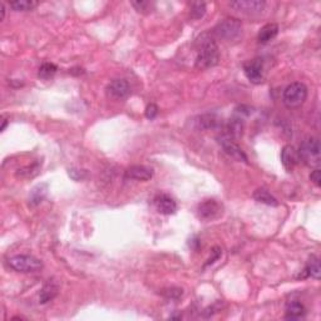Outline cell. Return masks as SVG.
Segmentation results:
<instances>
[{
	"mask_svg": "<svg viewBox=\"0 0 321 321\" xmlns=\"http://www.w3.org/2000/svg\"><path fill=\"white\" fill-rule=\"evenodd\" d=\"M38 5L37 2L33 0H17V2L10 3V8L15 12H29L33 10Z\"/></svg>",
	"mask_w": 321,
	"mask_h": 321,
	"instance_id": "cell-22",
	"label": "cell"
},
{
	"mask_svg": "<svg viewBox=\"0 0 321 321\" xmlns=\"http://www.w3.org/2000/svg\"><path fill=\"white\" fill-rule=\"evenodd\" d=\"M45 195H47V185H38L37 187H34L30 192L29 196V202L32 206H37L44 200Z\"/></svg>",
	"mask_w": 321,
	"mask_h": 321,
	"instance_id": "cell-21",
	"label": "cell"
},
{
	"mask_svg": "<svg viewBox=\"0 0 321 321\" xmlns=\"http://www.w3.org/2000/svg\"><path fill=\"white\" fill-rule=\"evenodd\" d=\"M158 115V107L155 104H149L145 109V117L148 119H154Z\"/></svg>",
	"mask_w": 321,
	"mask_h": 321,
	"instance_id": "cell-27",
	"label": "cell"
},
{
	"mask_svg": "<svg viewBox=\"0 0 321 321\" xmlns=\"http://www.w3.org/2000/svg\"><path fill=\"white\" fill-rule=\"evenodd\" d=\"M217 139L218 143L221 144V147H222L223 152H225L228 157H231L235 160H238V162H247V155H246L245 153H243V150L238 147L237 143L233 142L232 138L227 137V135L225 134H220L217 137Z\"/></svg>",
	"mask_w": 321,
	"mask_h": 321,
	"instance_id": "cell-6",
	"label": "cell"
},
{
	"mask_svg": "<svg viewBox=\"0 0 321 321\" xmlns=\"http://www.w3.org/2000/svg\"><path fill=\"white\" fill-rule=\"evenodd\" d=\"M253 198H255L257 202L260 203H265L267 206H277L278 205V201L268 192L266 188H257V190L253 192Z\"/></svg>",
	"mask_w": 321,
	"mask_h": 321,
	"instance_id": "cell-19",
	"label": "cell"
},
{
	"mask_svg": "<svg viewBox=\"0 0 321 321\" xmlns=\"http://www.w3.org/2000/svg\"><path fill=\"white\" fill-rule=\"evenodd\" d=\"M40 166H42V162H34L32 163V165L24 166V167L18 168L15 175H17V177L20 178H32L38 175V172H39L40 170Z\"/></svg>",
	"mask_w": 321,
	"mask_h": 321,
	"instance_id": "cell-20",
	"label": "cell"
},
{
	"mask_svg": "<svg viewBox=\"0 0 321 321\" xmlns=\"http://www.w3.org/2000/svg\"><path fill=\"white\" fill-rule=\"evenodd\" d=\"M211 253H212V257H210V260H208V262L206 263V265H211V263H213L215 261H217L218 258L221 257V255H222V251H221V248L215 247L211 251Z\"/></svg>",
	"mask_w": 321,
	"mask_h": 321,
	"instance_id": "cell-29",
	"label": "cell"
},
{
	"mask_svg": "<svg viewBox=\"0 0 321 321\" xmlns=\"http://www.w3.org/2000/svg\"><path fill=\"white\" fill-rule=\"evenodd\" d=\"M310 180H311V182L315 183V185L317 186V187H320V186H321V172H320V170H318V168H315V170H313L312 172H311Z\"/></svg>",
	"mask_w": 321,
	"mask_h": 321,
	"instance_id": "cell-28",
	"label": "cell"
},
{
	"mask_svg": "<svg viewBox=\"0 0 321 321\" xmlns=\"http://www.w3.org/2000/svg\"><path fill=\"white\" fill-rule=\"evenodd\" d=\"M197 127L201 129H215L222 125V122L215 114H203L197 118Z\"/></svg>",
	"mask_w": 321,
	"mask_h": 321,
	"instance_id": "cell-18",
	"label": "cell"
},
{
	"mask_svg": "<svg viewBox=\"0 0 321 321\" xmlns=\"http://www.w3.org/2000/svg\"><path fill=\"white\" fill-rule=\"evenodd\" d=\"M277 34H278V25L276 24V23H268V24H265L262 28H261L260 32H258L257 39L261 44H266V43L275 39Z\"/></svg>",
	"mask_w": 321,
	"mask_h": 321,
	"instance_id": "cell-15",
	"label": "cell"
},
{
	"mask_svg": "<svg viewBox=\"0 0 321 321\" xmlns=\"http://www.w3.org/2000/svg\"><path fill=\"white\" fill-rule=\"evenodd\" d=\"M68 173H69V176L74 181L84 180V178L87 177V175H88L87 171H85V170H79V168H69Z\"/></svg>",
	"mask_w": 321,
	"mask_h": 321,
	"instance_id": "cell-25",
	"label": "cell"
},
{
	"mask_svg": "<svg viewBox=\"0 0 321 321\" xmlns=\"http://www.w3.org/2000/svg\"><path fill=\"white\" fill-rule=\"evenodd\" d=\"M0 10H2V20L5 18V5L4 3H0Z\"/></svg>",
	"mask_w": 321,
	"mask_h": 321,
	"instance_id": "cell-31",
	"label": "cell"
},
{
	"mask_svg": "<svg viewBox=\"0 0 321 321\" xmlns=\"http://www.w3.org/2000/svg\"><path fill=\"white\" fill-rule=\"evenodd\" d=\"M57 65L53 64V63H43L39 67V70H38V77L47 80L49 78H52L57 73Z\"/></svg>",
	"mask_w": 321,
	"mask_h": 321,
	"instance_id": "cell-23",
	"label": "cell"
},
{
	"mask_svg": "<svg viewBox=\"0 0 321 321\" xmlns=\"http://www.w3.org/2000/svg\"><path fill=\"white\" fill-rule=\"evenodd\" d=\"M163 295L167 298H171V300H177L182 295V290L181 288H168V290H165Z\"/></svg>",
	"mask_w": 321,
	"mask_h": 321,
	"instance_id": "cell-26",
	"label": "cell"
},
{
	"mask_svg": "<svg viewBox=\"0 0 321 321\" xmlns=\"http://www.w3.org/2000/svg\"><path fill=\"white\" fill-rule=\"evenodd\" d=\"M154 205L158 212L162 215H173L177 211V203L171 196L160 193L154 198Z\"/></svg>",
	"mask_w": 321,
	"mask_h": 321,
	"instance_id": "cell-12",
	"label": "cell"
},
{
	"mask_svg": "<svg viewBox=\"0 0 321 321\" xmlns=\"http://www.w3.org/2000/svg\"><path fill=\"white\" fill-rule=\"evenodd\" d=\"M321 275V267H320V260L316 256H311L307 261L305 270H303V275H300L301 278H305L311 276V277L318 280Z\"/></svg>",
	"mask_w": 321,
	"mask_h": 321,
	"instance_id": "cell-17",
	"label": "cell"
},
{
	"mask_svg": "<svg viewBox=\"0 0 321 321\" xmlns=\"http://www.w3.org/2000/svg\"><path fill=\"white\" fill-rule=\"evenodd\" d=\"M281 160H282V165L286 170H293V167H295L298 163V160H300L297 150H296L292 145H285L283 149L281 150Z\"/></svg>",
	"mask_w": 321,
	"mask_h": 321,
	"instance_id": "cell-13",
	"label": "cell"
},
{
	"mask_svg": "<svg viewBox=\"0 0 321 321\" xmlns=\"http://www.w3.org/2000/svg\"><path fill=\"white\" fill-rule=\"evenodd\" d=\"M5 127H7V119H3V125H2V130H5Z\"/></svg>",
	"mask_w": 321,
	"mask_h": 321,
	"instance_id": "cell-32",
	"label": "cell"
},
{
	"mask_svg": "<svg viewBox=\"0 0 321 321\" xmlns=\"http://www.w3.org/2000/svg\"><path fill=\"white\" fill-rule=\"evenodd\" d=\"M243 72L253 84H260L263 80V63L261 59H253L243 65Z\"/></svg>",
	"mask_w": 321,
	"mask_h": 321,
	"instance_id": "cell-9",
	"label": "cell"
},
{
	"mask_svg": "<svg viewBox=\"0 0 321 321\" xmlns=\"http://www.w3.org/2000/svg\"><path fill=\"white\" fill-rule=\"evenodd\" d=\"M230 7L242 14L256 15L265 9L266 3L261 0H237V2H231Z\"/></svg>",
	"mask_w": 321,
	"mask_h": 321,
	"instance_id": "cell-7",
	"label": "cell"
},
{
	"mask_svg": "<svg viewBox=\"0 0 321 321\" xmlns=\"http://www.w3.org/2000/svg\"><path fill=\"white\" fill-rule=\"evenodd\" d=\"M222 213V205L216 200H205L197 206V215L201 220H215Z\"/></svg>",
	"mask_w": 321,
	"mask_h": 321,
	"instance_id": "cell-8",
	"label": "cell"
},
{
	"mask_svg": "<svg viewBox=\"0 0 321 321\" xmlns=\"http://www.w3.org/2000/svg\"><path fill=\"white\" fill-rule=\"evenodd\" d=\"M206 13V4L205 3H192L191 5V17L193 19H200L205 15Z\"/></svg>",
	"mask_w": 321,
	"mask_h": 321,
	"instance_id": "cell-24",
	"label": "cell"
},
{
	"mask_svg": "<svg viewBox=\"0 0 321 321\" xmlns=\"http://www.w3.org/2000/svg\"><path fill=\"white\" fill-rule=\"evenodd\" d=\"M307 98V87L301 82H295L285 88L282 94V102L288 109L300 108Z\"/></svg>",
	"mask_w": 321,
	"mask_h": 321,
	"instance_id": "cell-4",
	"label": "cell"
},
{
	"mask_svg": "<svg viewBox=\"0 0 321 321\" xmlns=\"http://www.w3.org/2000/svg\"><path fill=\"white\" fill-rule=\"evenodd\" d=\"M8 263L13 270L23 273L38 272L43 268L42 261L30 255H15L9 258Z\"/></svg>",
	"mask_w": 321,
	"mask_h": 321,
	"instance_id": "cell-5",
	"label": "cell"
},
{
	"mask_svg": "<svg viewBox=\"0 0 321 321\" xmlns=\"http://www.w3.org/2000/svg\"><path fill=\"white\" fill-rule=\"evenodd\" d=\"M107 93L109 97L114 98V99H123V98L128 97L130 93L129 83L125 79H114L108 84Z\"/></svg>",
	"mask_w": 321,
	"mask_h": 321,
	"instance_id": "cell-10",
	"label": "cell"
},
{
	"mask_svg": "<svg viewBox=\"0 0 321 321\" xmlns=\"http://www.w3.org/2000/svg\"><path fill=\"white\" fill-rule=\"evenodd\" d=\"M58 291H59V286H58V282L54 280H48L47 282L44 283L43 288L40 290L39 293V302L42 305L44 303H48L49 301H52L55 296L58 295Z\"/></svg>",
	"mask_w": 321,
	"mask_h": 321,
	"instance_id": "cell-14",
	"label": "cell"
},
{
	"mask_svg": "<svg viewBox=\"0 0 321 321\" xmlns=\"http://www.w3.org/2000/svg\"><path fill=\"white\" fill-rule=\"evenodd\" d=\"M220 52L215 39L211 34L205 33L197 39V57H196V68L201 70L208 69L218 64Z\"/></svg>",
	"mask_w": 321,
	"mask_h": 321,
	"instance_id": "cell-1",
	"label": "cell"
},
{
	"mask_svg": "<svg viewBox=\"0 0 321 321\" xmlns=\"http://www.w3.org/2000/svg\"><path fill=\"white\" fill-rule=\"evenodd\" d=\"M306 313L305 306L302 305L298 301H292V302H288L286 306V316L285 317L287 320H298V318H302Z\"/></svg>",
	"mask_w": 321,
	"mask_h": 321,
	"instance_id": "cell-16",
	"label": "cell"
},
{
	"mask_svg": "<svg viewBox=\"0 0 321 321\" xmlns=\"http://www.w3.org/2000/svg\"><path fill=\"white\" fill-rule=\"evenodd\" d=\"M242 29L241 20L236 19V18H226L216 24L212 30V35L226 40V42H233L242 35Z\"/></svg>",
	"mask_w": 321,
	"mask_h": 321,
	"instance_id": "cell-2",
	"label": "cell"
},
{
	"mask_svg": "<svg viewBox=\"0 0 321 321\" xmlns=\"http://www.w3.org/2000/svg\"><path fill=\"white\" fill-rule=\"evenodd\" d=\"M320 150V140L315 137H308L301 143L300 148H298V158L300 160H303L306 165L317 168L321 160Z\"/></svg>",
	"mask_w": 321,
	"mask_h": 321,
	"instance_id": "cell-3",
	"label": "cell"
},
{
	"mask_svg": "<svg viewBox=\"0 0 321 321\" xmlns=\"http://www.w3.org/2000/svg\"><path fill=\"white\" fill-rule=\"evenodd\" d=\"M132 5L138 10V12H142V10L145 9V7H148V3L147 2H133Z\"/></svg>",
	"mask_w": 321,
	"mask_h": 321,
	"instance_id": "cell-30",
	"label": "cell"
},
{
	"mask_svg": "<svg viewBox=\"0 0 321 321\" xmlns=\"http://www.w3.org/2000/svg\"><path fill=\"white\" fill-rule=\"evenodd\" d=\"M124 177L128 180H137V181H148L153 177V170L143 165L130 166L124 173Z\"/></svg>",
	"mask_w": 321,
	"mask_h": 321,
	"instance_id": "cell-11",
	"label": "cell"
}]
</instances>
